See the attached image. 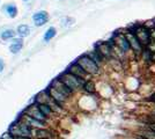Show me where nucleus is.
<instances>
[{
  "label": "nucleus",
  "mask_w": 155,
  "mask_h": 139,
  "mask_svg": "<svg viewBox=\"0 0 155 139\" xmlns=\"http://www.w3.org/2000/svg\"><path fill=\"white\" fill-rule=\"evenodd\" d=\"M77 63L82 67L89 75H91V78L98 77V75L102 73V67L98 66L96 63L91 59L87 53H86V55H82V56H80V57L77 59Z\"/></svg>",
  "instance_id": "1"
},
{
  "label": "nucleus",
  "mask_w": 155,
  "mask_h": 139,
  "mask_svg": "<svg viewBox=\"0 0 155 139\" xmlns=\"http://www.w3.org/2000/svg\"><path fill=\"white\" fill-rule=\"evenodd\" d=\"M58 78L61 80L68 88H71L74 93H78V92H80V91H82V86H84V81H86V80L81 79V78H79V77L74 75V74H72V73L68 72V71H65L64 73H61Z\"/></svg>",
  "instance_id": "2"
},
{
  "label": "nucleus",
  "mask_w": 155,
  "mask_h": 139,
  "mask_svg": "<svg viewBox=\"0 0 155 139\" xmlns=\"http://www.w3.org/2000/svg\"><path fill=\"white\" fill-rule=\"evenodd\" d=\"M34 130L31 126L27 125L26 123L18 119L8 129V132L13 134L14 137H34Z\"/></svg>",
  "instance_id": "3"
},
{
  "label": "nucleus",
  "mask_w": 155,
  "mask_h": 139,
  "mask_svg": "<svg viewBox=\"0 0 155 139\" xmlns=\"http://www.w3.org/2000/svg\"><path fill=\"white\" fill-rule=\"evenodd\" d=\"M34 102H36V103H46L48 106L51 107V109L54 111L56 115H61V114L65 111V108L63 106H60L58 102H56L54 100L52 99L51 96L48 94L46 91H43L42 93H39L36 95V98H35V101Z\"/></svg>",
  "instance_id": "4"
},
{
  "label": "nucleus",
  "mask_w": 155,
  "mask_h": 139,
  "mask_svg": "<svg viewBox=\"0 0 155 139\" xmlns=\"http://www.w3.org/2000/svg\"><path fill=\"white\" fill-rule=\"evenodd\" d=\"M112 40H114V43L127 56V59H129V56H132V57L136 59L137 56L134 55V52L132 51V48L130 45L129 41L126 38L125 34L120 33V31H116V33L114 34V36H112Z\"/></svg>",
  "instance_id": "5"
},
{
  "label": "nucleus",
  "mask_w": 155,
  "mask_h": 139,
  "mask_svg": "<svg viewBox=\"0 0 155 139\" xmlns=\"http://www.w3.org/2000/svg\"><path fill=\"white\" fill-rule=\"evenodd\" d=\"M129 30H131L132 33L137 36V38L139 40V42L142 44L143 48H147L150 43V40H149V30L143 26L142 23L140 25H134L131 28H127Z\"/></svg>",
  "instance_id": "6"
},
{
  "label": "nucleus",
  "mask_w": 155,
  "mask_h": 139,
  "mask_svg": "<svg viewBox=\"0 0 155 139\" xmlns=\"http://www.w3.org/2000/svg\"><path fill=\"white\" fill-rule=\"evenodd\" d=\"M98 106L97 99L95 98V94H84L78 101V107L86 111H93Z\"/></svg>",
  "instance_id": "7"
},
{
  "label": "nucleus",
  "mask_w": 155,
  "mask_h": 139,
  "mask_svg": "<svg viewBox=\"0 0 155 139\" xmlns=\"http://www.w3.org/2000/svg\"><path fill=\"white\" fill-rule=\"evenodd\" d=\"M124 34H125L126 38H127V41H129L131 48H132V51L134 52V55H136L137 57H139V56H140V53L143 51V49H145V48L142 46V44L139 42V40L137 38V36L132 33L131 30L125 29V30H124Z\"/></svg>",
  "instance_id": "8"
},
{
  "label": "nucleus",
  "mask_w": 155,
  "mask_h": 139,
  "mask_svg": "<svg viewBox=\"0 0 155 139\" xmlns=\"http://www.w3.org/2000/svg\"><path fill=\"white\" fill-rule=\"evenodd\" d=\"M23 113L27 114V115H29V116H31L34 118L38 119V121L43 122V123H46V124L50 122V119L48 118L41 111V109H39L38 106H37V103H35V102H34L32 104H30V106L27 107Z\"/></svg>",
  "instance_id": "9"
},
{
  "label": "nucleus",
  "mask_w": 155,
  "mask_h": 139,
  "mask_svg": "<svg viewBox=\"0 0 155 139\" xmlns=\"http://www.w3.org/2000/svg\"><path fill=\"white\" fill-rule=\"evenodd\" d=\"M95 50L107 60V63H108V60L114 58L112 49H111V45L109 44V42H98V43H96L95 44Z\"/></svg>",
  "instance_id": "10"
},
{
  "label": "nucleus",
  "mask_w": 155,
  "mask_h": 139,
  "mask_svg": "<svg viewBox=\"0 0 155 139\" xmlns=\"http://www.w3.org/2000/svg\"><path fill=\"white\" fill-rule=\"evenodd\" d=\"M48 94L51 96L52 99L54 100L56 102H58L60 106H63L64 108H66V106L68 104V102H70V100L67 96H65L64 94H61L60 92H58L56 88H53L52 86H49V88H46L45 89Z\"/></svg>",
  "instance_id": "11"
},
{
  "label": "nucleus",
  "mask_w": 155,
  "mask_h": 139,
  "mask_svg": "<svg viewBox=\"0 0 155 139\" xmlns=\"http://www.w3.org/2000/svg\"><path fill=\"white\" fill-rule=\"evenodd\" d=\"M50 86H52L53 88H56L58 92H60L61 94H64L65 96H67L68 99H72V98L74 96V94H75V93L72 91L71 88H68V87L66 86V85H65L64 82L59 79V78L53 80Z\"/></svg>",
  "instance_id": "12"
},
{
  "label": "nucleus",
  "mask_w": 155,
  "mask_h": 139,
  "mask_svg": "<svg viewBox=\"0 0 155 139\" xmlns=\"http://www.w3.org/2000/svg\"><path fill=\"white\" fill-rule=\"evenodd\" d=\"M20 121L21 122H23V123H26L27 125L31 126L32 129H39V127H46V123H43V122H41L38 119L34 118L31 116H29V115H27V114L22 113V115L20 116Z\"/></svg>",
  "instance_id": "13"
},
{
  "label": "nucleus",
  "mask_w": 155,
  "mask_h": 139,
  "mask_svg": "<svg viewBox=\"0 0 155 139\" xmlns=\"http://www.w3.org/2000/svg\"><path fill=\"white\" fill-rule=\"evenodd\" d=\"M67 71H68V72H71L72 74H74V75L79 77V78L84 79V80H89V79H91V75H89L88 73L86 72L84 68H82V67H81L80 65H79V64H78L77 61H74L73 64H71Z\"/></svg>",
  "instance_id": "14"
},
{
  "label": "nucleus",
  "mask_w": 155,
  "mask_h": 139,
  "mask_svg": "<svg viewBox=\"0 0 155 139\" xmlns=\"http://www.w3.org/2000/svg\"><path fill=\"white\" fill-rule=\"evenodd\" d=\"M32 21L36 27H42L49 21V13L46 11H38L32 15Z\"/></svg>",
  "instance_id": "15"
},
{
  "label": "nucleus",
  "mask_w": 155,
  "mask_h": 139,
  "mask_svg": "<svg viewBox=\"0 0 155 139\" xmlns=\"http://www.w3.org/2000/svg\"><path fill=\"white\" fill-rule=\"evenodd\" d=\"M140 81L138 78H136L134 75L132 77H129L127 79H125V88L129 91L130 93L131 92H138L139 88H140Z\"/></svg>",
  "instance_id": "16"
},
{
  "label": "nucleus",
  "mask_w": 155,
  "mask_h": 139,
  "mask_svg": "<svg viewBox=\"0 0 155 139\" xmlns=\"http://www.w3.org/2000/svg\"><path fill=\"white\" fill-rule=\"evenodd\" d=\"M82 92H84V94H91V95H93V94H96L97 93L96 82L93 79L86 80L84 86H82Z\"/></svg>",
  "instance_id": "17"
},
{
  "label": "nucleus",
  "mask_w": 155,
  "mask_h": 139,
  "mask_svg": "<svg viewBox=\"0 0 155 139\" xmlns=\"http://www.w3.org/2000/svg\"><path fill=\"white\" fill-rule=\"evenodd\" d=\"M23 48V38L21 37H18V38H13L12 40V43L9 44V52L13 53V55H16L21 51V49Z\"/></svg>",
  "instance_id": "18"
},
{
  "label": "nucleus",
  "mask_w": 155,
  "mask_h": 139,
  "mask_svg": "<svg viewBox=\"0 0 155 139\" xmlns=\"http://www.w3.org/2000/svg\"><path fill=\"white\" fill-rule=\"evenodd\" d=\"M34 137L37 139H51L52 132L46 127H39L34 130Z\"/></svg>",
  "instance_id": "19"
},
{
  "label": "nucleus",
  "mask_w": 155,
  "mask_h": 139,
  "mask_svg": "<svg viewBox=\"0 0 155 139\" xmlns=\"http://www.w3.org/2000/svg\"><path fill=\"white\" fill-rule=\"evenodd\" d=\"M87 55H88V56L91 57V59H93L94 61H95V63H96V64L98 65V66L102 67L103 65H105V64H107V60L104 59L103 57H102V56H101L100 53L97 52V51L95 50V49H94L93 51H91V52H88Z\"/></svg>",
  "instance_id": "20"
},
{
  "label": "nucleus",
  "mask_w": 155,
  "mask_h": 139,
  "mask_svg": "<svg viewBox=\"0 0 155 139\" xmlns=\"http://www.w3.org/2000/svg\"><path fill=\"white\" fill-rule=\"evenodd\" d=\"M35 103H36V102H35ZM37 106H38V108L41 109V111L49 119L53 118L54 116H57V115L54 114V111L51 109V107L48 106L46 103H37Z\"/></svg>",
  "instance_id": "21"
},
{
  "label": "nucleus",
  "mask_w": 155,
  "mask_h": 139,
  "mask_svg": "<svg viewBox=\"0 0 155 139\" xmlns=\"http://www.w3.org/2000/svg\"><path fill=\"white\" fill-rule=\"evenodd\" d=\"M5 12L8 15V18H11V19H15L18 16V13H19L18 7L15 4H7L5 6Z\"/></svg>",
  "instance_id": "22"
},
{
  "label": "nucleus",
  "mask_w": 155,
  "mask_h": 139,
  "mask_svg": "<svg viewBox=\"0 0 155 139\" xmlns=\"http://www.w3.org/2000/svg\"><path fill=\"white\" fill-rule=\"evenodd\" d=\"M138 136H140L145 139H155V131L146 126L145 129H141L138 131Z\"/></svg>",
  "instance_id": "23"
},
{
  "label": "nucleus",
  "mask_w": 155,
  "mask_h": 139,
  "mask_svg": "<svg viewBox=\"0 0 155 139\" xmlns=\"http://www.w3.org/2000/svg\"><path fill=\"white\" fill-rule=\"evenodd\" d=\"M16 34L21 38L28 37L30 35V27L28 26V25H20L18 27V29H16Z\"/></svg>",
  "instance_id": "24"
},
{
  "label": "nucleus",
  "mask_w": 155,
  "mask_h": 139,
  "mask_svg": "<svg viewBox=\"0 0 155 139\" xmlns=\"http://www.w3.org/2000/svg\"><path fill=\"white\" fill-rule=\"evenodd\" d=\"M16 35H18V34H16V30H14V29H5L2 33L0 34V37H1V40L8 41V40L15 38Z\"/></svg>",
  "instance_id": "25"
},
{
  "label": "nucleus",
  "mask_w": 155,
  "mask_h": 139,
  "mask_svg": "<svg viewBox=\"0 0 155 139\" xmlns=\"http://www.w3.org/2000/svg\"><path fill=\"white\" fill-rule=\"evenodd\" d=\"M56 35H57V29H56L54 27H49V28L46 29V31L44 33L43 40H44V42H50L52 38L56 37Z\"/></svg>",
  "instance_id": "26"
},
{
  "label": "nucleus",
  "mask_w": 155,
  "mask_h": 139,
  "mask_svg": "<svg viewBox=\"0 0 155 139\" xmlns=\"http://www.w3.org/2000/svg\"><path fill=\"white\" fill-rule=\"evenodd\" d=\"M142 25L146 27L148 30H152V29H154L155 28V21H154V19H152V20H147V21H145Z\"/></svg>",
  "instance_id": "27"
},
{
  "label": "nucleus",
  "mask_w": 155,
  "mask_h": 139,
  "mask_svg": "<svg viewBox=\"0 0 155 139\" xmlns=\"http://www.w3.org/2000/svg\"><path fill=\"white\" fill-rule=\"evenodd\" d=\"M147 71H148L152 75H155V63L154 61H150L147 64Z\"/></svg>",
  "instance_id": "28"
},
{
  "label": "nucleus",
  "mask_w": 155,
  "mask_h": 139,
  "mask_svg": "<svg viewBox=\"0 0 155 139\" xmlns=\"http://www.w3.org/2000/svg\"><path fill=\"white\" fill-rule=\"evenodd\" d=\"M149 40H150V43H155V28L149 30Z\"/></svg>",
  "instance_id": "29"
},
{
  "label": "nucleus",
  "mask_w": 155,
  "mask_h": 139,
  "mask_svg": "<svg viewBox=\"0 0 155 139\" xmlns=\"http://www.w3.org/2000/svg\"><path fill=\"white\" fill-rule=\"evenodd\" d=\"M147 101H149L150 103H153V104L155 106V91L149 95L148 98H147Z\"/></svg>",
  "instance_id": "30"
},
{
  "label": "nucleus",
  "mask_w": 155,
  "mask_h": 139,
  "mask_svg": "<svg viewBox=\"0 0 155 139\" xmlns=\"http://www.w3.org/2000/svg\"><path fill=\"white\" fill-rule=\"evenodd\" d=\"M5 61H4V59H1L0 58V73H2L4 72V70H5Z\"/></svg>",
  "instance_id": "31"
},
{
  "label": "nucleus",
  "mask_w": 155,
  "mask_h": 139,
  "mask_svg": "<svg viewBox=\"0 0 155 139\" xmlns=\"http://www.w3.org/2000/svg\"><path fill=\"white\" fill-rule=\"evenodd\" d=\"M147 127H149V129H152V130H154L155 131V124L154 123H148V124H147Z\"/></svg>",
  "instance_id": "32"
},
{
  "label": "nucleus",
  "mask_w": 155,
  "mask_h": 139,
  "mask_svg": "<svg viewBox=\"0 0 155 139\" xmlns=\"http://www.w3.org/2000/svg\"><path fill=\"white\" fill-rule=\"evenodd\" d=\"M150 61H154L155 63V52H152V58H150Z\"/></svg>",
  "instance_id": "33"
},
{
  "label": "nucleus",
  "mask_w": 155,
  "mask_h": 139,
  "mask_svg": "<svg viewBox=\"0 0 155 139\" xmlns=\"http://www.w3.org/2000/svg\"><path fill=\"white\" fill-rule=\"evenodd\" d=\"M18 139H31V137H18Z\"/></svg>",
  "instance_id": "34"
},
{
  "label": "nucleus",
  "mask_w": 155,
  "mask_h": 139,
  "mask_svg": "<svg viewBox=\"0 0 155 139\" xmlns=\"http://www.w3.org/2000/svg\"><path fill=\"white\" fill-rule=\"evenodd\" d=\"M138 137V139H145V138H142V137H140V136H137Z\"/></svg>",
  "instance_id": "35"
},
{
  "label": "nucleus",
  "mask_w": 155,
  "mask_h": 139,
  "mask_svg": "<svg viewBox=\"0 0 155 139\" xmlns=\"http://www.w3.org/2000/svg\"><path fill=\"white\" fill-rule=\"evenodd\" d=\"M22 1H29V0H22Z\"/></svg>",
  "instance_id": "36"
}]
</instances>
